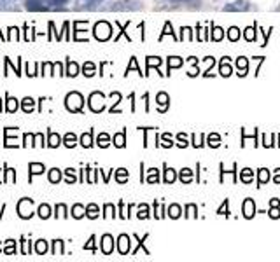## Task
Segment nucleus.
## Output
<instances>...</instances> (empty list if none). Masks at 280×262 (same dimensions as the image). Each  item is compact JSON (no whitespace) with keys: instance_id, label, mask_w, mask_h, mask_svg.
<instances>
[{"instance_id":"nucleus-1","label":"nucleus","mask_w":280,"mask_h":262,"mask_svg":"<svg viewBox=\"0 0 280 262\" xmlns=\"http://www.w3.org/2000/svg\"><path fill=\"white\" fill-rule=\"evenodd\" d=\"M65 107H67L68 112H81L82 107H84V98L77 91L68 93L67 98H65Z\"/></svg>"},{"instance_id":"nucleus-2","label":"nucleus","mask_w":280,"mask_h":262,"mask_svg":"<svg viewBox=\"0 0 280 262\" xmlns=\"http://www.w3.org/2000/svg\"><path fill=\"white\" fill-rule=\"evenodd\" d=\"M93 34L98 40H109L112 37V27L107 21H98L93 28Z\"/></svg>"},{"instance_id":"nucleus-3","label":"nucleus","mask_w":280,"mask_h":262,"mask_svg":"<svg viewBox=\"0 0 280 262\" xmlns=\"http://www.w3.org/2000/svg\"><path fill=\"white\" fill-rule=\"evenodd\" d=\"M104 95L102 93H98V91H95L91 96H89V100H88V105H89V109L93 110V112H102V110L105 109V105H104Z\"/></svg>"},{"instance_id":"nucleus-4","label":"nucleus","mask_w":280,"mask_h":262,"mask_svg":"<svg viewBox=\"0 0 280 262\" xmlns=\"http://www.w3.org/2000/svg\"><path fill=\"white\" fill-rule=\"evenodd\" d=\"M242 210H244L245 219H252V217L256 215V203H254L250 198H247L244 204H242Z\"/></svg>"},{"instance_id":"nucleus-5","label":"nucleus","mask_w":280,"mask_h":262,"mask_svg":"<svg viewBox=\"0 0 280 262\" xmlns=\"http://www.w3.org/2000/svg\"><path fill=\"white\" fill-rule=\"evenodd\" d=\"M156 103H158L159 112H167L168 105H170V96H168L167 93H158V96H156Z\"/></svg>"},{"instance_id":"nucleus-6","label":"nucleus","mask_w":280,"mask_h":262,"mask_svg":"<svg viewBox=\"0 0 280 262\" xmlns=\"http://www.w3.org/2000/svg\"><path fill=\"white\" fill-rule=\"evenodd\" d=\"M118 250L121 255H126L130 252V236L126 234H121L118 238Z\"/></svg>"},{"instance_id":"nucleus-7","label":"nucleus","mask_w":280,"mask_h":262,"mask_svg":"<svg viewBox=\"0 0 280 262\" xmlns=\"http://www.w3.org/2000/svg\"><path fill=\"white\" fill-rule=\"evenodd\" d=\"M25 7H27L28 11H48L46 0H27Z\"/></svg>"},{"instance_id":"nucleus-8","label":"nucleus","mask_w":280,"mask_h":262,"mask_svg":"<svg viewBox=\"0 0 280 262\" xmlns=\"http://www.w3.org/2000/svg\"><path fill=\"white\" fill-rule=\"evenodd\" d=\"M112 250H114V238L110 234L102 236V252H104L105 255H110Z\"/></svg>"},{"instance_id":"nucleus-9","label":"nucleus","mask_w":280,"mask_h":262,"mask_svg":"<svg viewBox=\"0 0 280 262\" xmlns=\"http://www.w3.org/2000/svg\"><path fill=\"white\" fill-rule=\"evenodd\" d=\"M28 170H30V177L28 180L32 182V178H34V175H40L46 168H44L42 163H30V166H28Z\"/></svg>"},{"instance_id":"nucleus-10","label":"nucleus","mask_w":280,"mask_h":262,"mask_svg":"<svg viewBox=\"0 0 280 262\" xmlns=\"http://www.w3.org/2000/svg\"><path fill=\"white\" fill-rule=\"evenodd\" d=\"M229 58H222L219 65V73L222 77H229L231 75V65H229Z\"/></svg>"},{"instance_id":"nucleus-11","label":"nucleus","mask_w":280,"mask_h":262,"mask_svg":"<svg viewBox=\"0 0 280 262\" xmlns=\"http://www.w3.org/2000/svg\"><path fill=\"white\" fill-rule=\"evenodd\" d=\"M237 67H238V70H240L238 75L244 77V75H247V70H249V61H247V58H244V56H240V58L237 60Z\"/></svg>"},{"instance_id":"nucleus-12","label":"nucleus","mask_w":280,"mask_h":262,"mask_svg":"<svg viewBox=\"0 0 280 262\" xmlns=\"http://www.w3.org/2000/svg\"><path fill=\"white\" fill-rule=\"evenodd\" d=\"M77 73H79V65L76 63V61H67V72H65V75L68 77H76Z\"/></svg>"},{"instance_id":"nucleus-13","label":"nucleus","mask_w":280,"mask_h":262,"mask_svg":"<svg viewBox=\"0 0 280 262\" xmlns=\"http://www.w3.org/2000/svg\"><path fill=\"white\" fill-rule=\"evenodd\" d=\"M112 142H114V145H116V147H119V149H123V147L126 145V131H121V133L114 135Z\"/></svg>"},{"instance_id":"nucleus-14","label":"nucleus","mask_w":280,"mask_h":262,"mask_svg":"<svg viewBox=\"0 0 280 262\" xmlns=\"http://www.w3.org/2000/svg\"><path fill=\"white\" fill-rule=\"evenodd\" d=\"M249 9V6L244 2H237V4H228V6H224V11H237V12H240V11H247Z\"/></svg>"},{"instance_id":"nucleus-15","label":"nucleus","mask_w":280,"mask_h":262,"mask_svg":"<svg viewBox=\"0 0 280 262\" xmlns=\"http://www.w3.org/2000/svg\"><path fill=\"white\" fill-rule=\"evenodd\" d=\"M61 142L60 135H56L55 131H48V145L49 147H58Z\"/></svg>"},{"instance_id":"nucleus-16","label":"nucleus","mask_w":280,"mask_h":262,"mask_svg":"<svg viewBox=\"0 0 280 262\" xmlns=\"http://www.w3.org/2000/svg\"><path fill=\"white\" fill-rule=\"evenodd\" d=\"M270 182V170H266V168H261V170L258 171V184L259 186H263V184Z\"/></svg>"},{"instance_id":"nucleus-17","label":"nucleus","mask_w":280,"mask_h":262,"mask_svg":"<svg viewBox=\"0 0 280 262\" xmlns=\"http://www.w3.org/2000/svg\"><path fill=\"white\" fill-rule=\"evenodd\" d=\"M240 178H242V182L244 184H250L252 182V178H254V171L250 170V168H244V170L240 171Z\"/></svg>"},{"instance_id":"nucleus-18","label":"nucleus","mask_w":280,"mask_h":262,"mask_svg":"<svg viewBox=\"0 0 280 262\" xmlns=\"http://www.w3.org/2000/svg\"><path fill=\"white\" fill-rule=\"evenodd\" d=\"M179 178H180V182H182V184H189V182H193V171L189 170V168H184V170H180Z\"/></svg>"},{"instance_id":"nucleus-19","label":"nucleus","mask_w":280,"mask_h":262,"mask_svg":"<svg viewBox=\"0 0 280 262\" xmlns=\"http://www.w3.org/2000/svg\"><path fill=\"white\" fill-rule=\"evenodd\" d=\"M81 145H82V147H86V149L93 145V131H91V129H89L88 133H84V135L81 137Z\"/></svg>"},{"instance_id":"nucleus-20","label":"nucleus","mask_w":280,"mask_h":262,"mask_svg":"<svg viewBox=\"0 0 280 262\" xmlns=\"http://www.w3.org/2000/svg\"><path fill=\"white\" fill-rule=\"evenodd\" d=\"M6 100H7V107H6V112H16V109H18V100L16 98H12L9 95H6Z\"/></svg>"},{"instance_id":"nucleus-21","label":"nucleus","mask_w":280,"mask_h":262,"mask_svg":"<svg viewBox=\"0 0 280 262\" xmlns=\"http://www.w3.org/2000/svg\"><path fill=\"white\" fill-rule=\"evenodd\" d=\"M179 67H182V58L170 56V58H168V72H172V68H179Z\"/></svg>"},{"instance_id":"nucleus-22","label":"nucleus","mask_w":280,"mask_h":262,"mask_svg":"<svg viewBox=\"0 0 280 262\" xmlns=\"http://www.w3.org/2000/svg\"><path fill=\"white\" fill-rule=\"evenodd\" d=\"M21 107H23V112H34V107H35V101L32 100L30 96H27L25 100L21 101Z\"/></svg>"},{"instance_id":"nucleus-23","label":"nucleus","mask_w":280,"mask_h":262,"mask_svg":"<svg viewBox=\"0 0 280 262\" xmlns=\"http://www.w3.org/2000/svg\"><path fill=\"white\" fill-rule=\"evenodd\" d=\"M175 178H177L175 170H172V168L165 166V182H167V184H174Z\"/></svg>"},{"instance_id":"nucleus-24","label":"nucleus","mask_w":280,"mask_h":262,"mask_svg":"<svg viewBox=\"0 0 280 262\" xmlns=\"http://www.w3.org/2000/svg\"><path fill=\"white\" fill-rule=\"evenodd\" d=\"M84 215H86V208L82 206V204H74V208H72L74 219H82Z\"/></svg>"},{"instance_id":"nucleus-25","label":"nucleus","mask_w":280,"mask_h":262,"mask_svg":"<svg viewBox=\"0 0 280 262\" xmlns=\"http://www.w3.org/2000/svg\"><path fill=\"white\" fill-rule=\"evenodd\" d=\"M61 180V171L58 168H53V170H49V182L51 184H58Z\"/></svg>"},{"instance_id":"nucleus-26","label":"nucleus","mask_w":280,"mask_h":262,"mask_svg":"<svg viewBox=\"0 0 280 262\" xmlns=\"http://www.w3.org/2000/svg\"><path fill=\"white\" fill-rule=\"evenodd\" d=\"M222 37H224V30H222L221 27H212V35H210V39L219 42V40H222Z\"/></svg>"},{"instance_id":"nucleus-27","label":"nucleus","mask_w":280,"mask_h":262,"mask_svg":"<svg viewBox=\"0 0 280 262\" xmlns=\"http://www.w3.org/2000/svg\"><path fill=\"white\" fill-rule=\"evenodd\" d=\"M39 217L42 220H46L51 217V208H49V204H40L39 206Z\"/></svg>"},{"instance_id":"nucleus-28","label":"nucleus","mask_w":280,"mask_h":262,"mask_svg":"<svg viewBox=\"0 0 280 262\" xmlns=\"http://www.w3.org/2000/svg\"><path fill=\"white\" fill-rule=\"evenodd\" d=\"M63 143L68 147V149H72V147L77 143V137H76V135H74V133H67V135H65V137H63Z\"/></svg>"},{"instance_id":"nucleus-29","label":"nucleus","mask_w":280,"mask_h":262,"mask_svg":"<svg viewBox=\"0 0 280 262\" xmlns=\"http://www.w3.org/2000/svg\"><path fill=\"white\" fill-rule=\"evenodd\" d=\"M97 143H98V147H109L110 145V137L107 133H100L98 135V140H97Z\"/></svg>"},{"instance_id":"nucleus-30","label":"nucleus","mask_w":280,"mask_h":262,"mask_svg":"<svg viewBox=\"0 0 280 262\" xmlns=\"http://www.w3.org/2000/svg\"><path fill=\"white\" fill-rule=\"evenodd\" d=\"M147 182H149V184L159 182V171L156 170V168H151V170H149V173H147Z\"/></svg>"},{"instance_id":"nucleus-31","label":"nucleus","mask_w":280,"mask_h":262,"mask_svg":"<svg viewBox=\"0 0 280 262\" xmlns=\"http://www.w3.org/2000/svg\"><path fill=\"white\" fill-rule=\"evenodd\" d=\"M116 180L119 184H125L126 180H128V171H126L125 168H119V170H116Z\"/></svg>"},{"instance_id":"nucleus-32","label":"nucleus","mask_w":280,"mask_h":262,"mask_svg":"<svg viewBox=\"0 0 280 262\" xmlns=\"http://www.w3.org/2000/svg\"><path fill=\"white\" fill-rule=\"evenodd\" d=\"M53 253L55 255H63V241L61 240L53 241Z\"/></svg>"},{"instance_id":"nucleus-33","label":"nucleus","mask_w":280,"mask_h":262,"mask_svg":"<svg viewBox=\"0 0 280 262\" xmlns=\"http://www.w3.org/2000/svg\"><path fill=\"white\" fill-rule=\"evenodd\" d=\"M180 206L179 204H172L170 208H168V217H170V219H179L180 217Z\"/></svg>"},{"instance_id":"nucleus-34","label":"nucleus","mask_w":280,"mask_h":262,"mask_svg":"<svg viewBox=\"0 0 280 262\" xmlns=\"http://www.w3.org/2000/svg\"><path fill=\"white\" fill-rule=\"evenodd\" d=\"M244 37H245V40L247 42H254L256 40V28H245V32H244Z\"/></svg>"},{"instance_id":"nucleus-35","label":"nucleus","mask_w":280,"mask_h":262,"mask_svg":"<svg viewBox=\"0 0 280 262\" xmlns=\"http://www.w3.org/2000/svg\"><path fill=\"white\" fill-rule=\"evenodd\" d=\"M86 215H88V219H97L98 217V206L97 204H88V208H86Z\"/></svg>"},{"instance_id":"nucleus-36","label":"nucleus","mask_w":280,"mask_h":262,"mask_svg":"<svg viewBox=\"0 0 280 262\" xmlns=\"http://www.w3.org/2000/svg\"><path fill=\"white\" fill-rule=\"evenodd\" d=\"M6 255H12V253H16V243H14V240H7V243H6V248L2 250Z\"/></svg>"},{"instance_id":"nucleus-37","label":"nucleus","mask_w":280,"mask_h":262,"mask_svg":"<svg viewBox=\"0 0 280 262\" xmlns=\"http://www.w3.org/2000/svg\"><path fill=\"white\" fill-rule=\"evenodd\" d=\"M228 39L231 40V42H237V40L240 39V30H238L237 27H231L228 30Z\"/></svg>"},{"instance_id":"nucleus-38","label":"nucleus","mask_w":280,"mask_h":262,"mask_svg":"<svg viewBox=\"0 0 280 262\" xmlns=\"http://www.w3.org/2000/svg\"><path fill=\"white\" fill-rule=\"evenodd\" d=\"M100 2L102 0H77V7H79V9H82V7H93Z\"/></svg>"},{"instance_id":"nucleus-39","label":"nucleus","mask_w":280,"mask_h":262,"mask_svg":"<svg viewBox=\"0 0 280 262\" xmlns=\"http://www.w3.org/2000/svg\"><path fill=\"white\" fill-rule=\"evenodd\" d=\"M35 252L39 253V255H44V253L48 252V243H46V241H44V240H39V241H37Z\"/></svg>"},{"instance_id":"nucleus-40","label":"nucleus","mask_w":280,"mask_h":262,"mask_svg":"<svg viewBox=\"0 0 280 262\" xmlns=\"http://www.w3.org/2000/svg\"><path fill=\"white\" fill-rule=\"evenodd\" d=\"M56 219H67V206L65 204H56Z\"/></svg>"},{"instance_id":"nucleus-41","label":"nucleus","mask_w":280,"mask_h":262,"mask_svg":"<svg viewBox=\"0 0 280 262\" xmlns=\"http://www.w3.org/2000/svg\"><path fill=\"white\" fill-rule=\"evenodd\" d=\"M137 217L138 219H147V217H149V204H140Z\"/></svg>"},{"instance_id":"nucleus-42","label":"nucleus","mask_w":280,"mask_h":262,"mask_svg":"<svg viewBox=\"0 0 280 262\" xmlns=\"http://www.w3.org/2000/svg\"><path fill=\"white\" fill-rule=\"evenodd\" d=\"M208 145L210 147H219L221 145V137L217 133L208 135Z\"/></svg>"},{"instance_id":"nucleus-43","label":"nucleus","mask_w":280,"mask_h":262,"mask_svg":"<svg viewBox=\"0 0 280 262\" xmlns=\"http://www.w3.org/2000/svg\"><path fill=\"white\" fill-rule=\"evenodd\" d=\"M82 72H84L86 77H91L95 75V65L91 61H88V63H84V67H82Z\"/></svg>"},{"instance_id":"nucleus-44","label":"nucleus","mask_w":280,"mask_h":262,"mask_svg":"<svg viewBox=\"0 0 280 262\" xmlns=\"http://www.w3.org/2000/svg\"><path fill=\"white\" fill-rule=\"evenodd\" d=\"M159 65H161V60L156 58V56H149V58H147V72H149L152 67H159Z\"/></svg>"},{"instance_id":"nucleus-45","label":"nucleus","mask_w":280,"mask_h":262,"mask_svg":"<svg viewBox=\"0 0 280 262\" xmlns=\"http://www.w3.org/2000/svg\"><path fill=\"white\" fill-rule=\"evenodd\" d=\"M196 212H198V208H196V204H188L186 206V217H191V219H196Z\"/></svg>"},{"instance_id":"nucleus-46","label":"nucleus","mask_w":280,"mask_h":262,"mask_svg":"<svg viewBox=\"0 0 280 262\" xmlns=\"http://www.w3.org/2000/svg\"><path fill=\"white\" fill-rule=\"evenodd\" d=\"M165 35H174V28H172V23L167 21L165 23V28H163V34L159 35V40H163Z\"/></svg>"},{"instance_id":"nucleus-47","label":"nucleus","mask_w":280,"mask_h":262,"mask_svg":"<svg viewBox=\"0 0 280 262\" xmlns=\"http://www.w3.org/2000/svg\"><path fill=\"white\" fill-rule=\"evenodd\" d=\"M21 253L23 255H30V252H32V247H30V241H27L25 238H21Z\"/></svg>"},{"instance_id":"nucleus-48","label":"nucleus","mask_w":280,"mask_h":262,"mask_svg":"<svg viewBox=\"0 0 280 262\" xmlns=\"http://www.w3.org/2000/svg\"><path fill=\"white\" fill-rule=\"evenodd\" d=\"M65 177H67V182L68 184H74L76 182V171L72 170V168H68V170H65Z\"/></svg>"},{"instance_id":"nucleus-49","label":"nucleus","mask_w":280,"mask_h":262,"mask_svg":"<svg viewBox=\"0 0 280 262\" xmlns=\"http://www.w3.org/2000/svg\"><path fill=\"white\" fill-rule=\"evenodd\" d=\"M130 70H137L140 73V68H138V65H137V58H131L130 67L126 68V73H130ZM140 75H144V73H140Z\"/></svg>"},{"instance_id":"nucleus-50","label":"nucleus","mask_w":280,"mask_h":262,"mask_svg":"<svg viewBox=\"0 0 280 262\" xmlns=\"http://www.w3.org/2000/svg\"><path fill=\"white\" fill-rule=\"evenodd\" d=\"M84 250H91L93 253L97 252V248H95V236H91V238H89L88 243L84 245Z\"/></svg>"},{"instance_id":"nucleus-51","label":"nucleus","mask_w":280,"mask_h":262,"mask_svg":"<svg viewBox=\"0 0 280 262\" xmlns=\"http://www.w3.org/2000/svg\"><path fill=\"white\" fill-rule=\"evenodd\" d=\"M201 142H203V135H200V137H198V135H193V145L201 147V145H203Z\"/></svg>"},{"instance_id":"nucleus-52","label":"nucleus","mask_w":280,"mask_h":262,"mask_svg":"<svg viewBox=\"0 0 280 262\" xmlns=\"http://www.w3.org/2000/svg\"><path fill=\"white\" fill-rule=\"evenodd\" d=\"M270 217L271 219H280V208L278 206H271L270 208Z\"/></svg>"},{"instance_id":"nucleus-53","label":"nucleus","mask_w":280,"mask_h":262,"mask_svg":"<svg viewBox=\"0 0 280 262\" xmlns=\"http://www.w3.org/2000/svg\"><path fill=\"white\" fill-rule=\"evenodd\" d=\"M104 212H105L104 217H109V215L116 217V214H114V206H112V204H105V206H104Z\"/></svg>"},{"instance_id":"nucleus-54","label":"nucleus","mask_w":280,"mask_h":262,"mask_svg":"<svg viewBox=\"0 0 280 262\" xmlns=\"http://www.w3.org/2000/svg\"><path fill=\"white\" fill-rule=\"evenodd\" d=\"M177 140L180 142V143H179V147H186V145H188V138H186V135H184V133H179V135H177Z\"/></svg>"},{"instance_id":"nucleus-55","label":"nucleus","mask_w":280,"mask_h":262,"mask_svg":"<svg viewBox=\"0 0 280 262\" xmlns=\"http://www.w3.org/2000/svg\"><path fill=\"white\" fill-rule=\"evenodd\" d=\"M161 140H163V143H161L163 147H167V149H168V147H172V142H170V135H168V133H165V135H163V137H161Z\"/></svg>"},{"instance_id":"nucleus-56","label":"nucleus","mask_w":280,"mask_h":262,"mask_svg":"<svg viewBox=\"0 0 280 262\" xmlns=\"http://www.w3.org/2000/svg\"><path fill=\"white\" fill-rule=\"evenodd\" d=\"M46 2L53 4V6H63V4H67L68 0H46Z\"/></svg>"},{"instance_id":"nucleus-57","label":"nucleus","mask_w":280,"mask_h":262,"mask_svg":"<svg viewBox=\"0 0 280 262\" xmlns=\"http://www.w3.org/2000/svg\"><path fill=\"white\" fill-rule=\"evenodd\" d=\"M0 2H2V4H0V9H12V6H9V0H0Z\"/></svg>"},{"instance_id":"nucleus-58","label":"nucleus","mask_w":280,"mask_h":262,"mask_svg":"<svg viewBox=\"0 0 280 262\" xmlns=\"http://www.w3.org/2000/svg\"><path fill=\"white\" fill-rule=\"evenodd\" d=\"M273 182L275 184H280V168L275 170V177H273Z\"/></svg>"},{"instance_id":"nucleus-59","label":"nucleus","mask_w":280,"mask_h":262,"mask_svg":"<svg viewBox=\"0 0 280 262\" xmlns=\"http://www.w3.org/2000/svg\"><path fill=\"white\" fill-rule=\"evenodd\" d=\"M226 206H228V201L222 203V206L219 208V212H217V214H219V215H226V214H224V212H226Z\"/></svg>"},{"instance_id":"nucleus-60","label":"nucleus","mask_w":280,"mask_h":262,"mask_svg":"<svg viewBox=\"0 0 280 262\" xmlns=\"http://www.w3.org/2000/svg\"><path fill=\"white\" fill-rule=\"evenodd\" d=\"M270 206H280V199H277V198H273L270 201Z\"/></svg>"},{"instance_id":"nucleus-61","label":"nucleus","mask_w":280,"mask_h":262,"mask_svg":"<svg viewBox=\"0 0 280 262\" xmlns=\"http://www.w3.org/2000/svg\"><path fill=\"white\" fill-rule=\"evenodd\" d=\"M168 2H172V4H179V2H186V0H168Z\"/></svg>"},{"instance_id":"nucleus-62","label":"nucleus","mask_w":280,"mask_h":262,"mask_svg":"<svg viewBox=\"0 0 280 262\" xmlns=\"http://www.w3.org/2000/svg\"><path fill=\"white\" fill-rule=\"evenodd\" d=\"M0 252H2V248H0Z\"/></svg>"},{"instance_id":"nucleus-63","label":"nucleus","mask_w":280,"mask_h":262,"mask_svg":"<svg viewBox=\"0 0 280 262\" xmlns=\"http://www.w3.org/2000/svg\"><path fill=\"white\" fill-rule=\"evenodd\" d=\"M0 35H2V34H0Z\"/></svg>"}]
</instances>
